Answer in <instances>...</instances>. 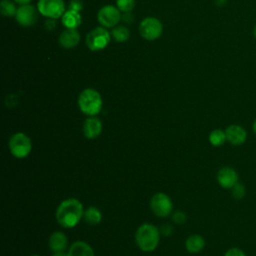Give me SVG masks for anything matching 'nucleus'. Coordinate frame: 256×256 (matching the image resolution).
<instances>
[{
	"label": "nucleus",
	"mask_w": 256,
	"mask_h": 256,
	"mask_svg": "<svg viewBox=\"0 0 256 256\" xmlns=\"http://www.w3.org/2000/svg\"><path fill=\"white\" fill-rule=\"evenodd\" d=\"M83 214L84 208L82 203L76 198H68L58 205L55 217L60 226L73 228L80 222Z\"/></svg>",
	"instance_id": "obj_1"
},
{
	"label": "nucleus",
	"mask_w": 256,
	"mask_h": 256,
	"mask_svg": "<svg viewBox=\"0 0 256 256\" xmlns=\"http://www.w3.org/2000/svg\"><path fill=\"white\" fill-rule=\"evenodd\" d=\"M160 241V230L153 224L144 223L138 227L135 233V242L138 248L144 252L154 251Z\"/></svg>",
	"instance_id": "obj_2"
},
{
	"label": "nucleus",
	"mask_w": 256,
	"mask_h": 256,
	"mask_svg": "<svg viewBox=\"0 0 256 256\" xmlns=\"http://www.w3.org/2000/svg\"><path fill=\"white\" fill-rule=\"evenodd\" d=\"M78 107L87 116H96L103 107V100L98 91L86 88L78 96Z\"/></svg>",
	"instance_id": "obj_3"
},
{
	"label": "nucleus",
	"mask_w": 256,
	"mask_h": 256,
	"mask_svg": "<svg viewBox=\"0 0 256 256\" xmlns=\"http://www.w3.org/2000/svg\"><path fill=\"white\" fill-rule=\"evenodd\" d=\"M11 154L17 159L26 158L32 151V141L28 135L23 132L13 134L8 142Z\"/></svg>",
	"instance_id": "obj_4"
},
{
	"label": "nucleus",
	"mask_w": 256,
	"mask_h": 256,
	"mask_svg": "<svg viewBox=\"0 0 256 256\" xmlns=\"http://www.w3.org/2000/svg\"><path fill=\"white\" fill-rule=\"evenodd\" d=\"M111 39L109 31L103 27L92 29L86 36V45L91 51H100L107 47Z\"/></svg>",
	"instance_id": "obj_5"
},
{
	"label": "nucleus",
	"mask_w": 256,
	"mask_h": 256,
	"mask_svg": "<svg viewBox=\"0 0 256 256\" xmlns=\"http://www.w3.org/2000/svg\"><path fill=\"white\" fill-rule=\"evenodd\" d=\"M150 208L156 216L165 218L171 214L173 210V203L166 193L158 192L152 196L150 200Z\"/></svg>",
	"instance_id": "obj_6"
},
{
	"label": "nucleus",
	"mask_w": 256,
	"mask_h": 256,
	"mask_svg": "<svg viewBox=\"0 0 256 256\" xmlns=\"http://www.w3.org/2000/svg\"><path fill=\"white\" fill-rule=\"evenodd\" d=\"M37 9L41 15L51 19L61 18L66 11L63 0H39Z\"/></svg>",
	"instance_id": "obj_7"
},
{
	"label": "nucleus",
	"mask_w": 256,
	"mask_h": 256,
	"mask_svg": "<svg viewBox=\"0 0 256 256\" xmlns=\"http://www.w3.org/2000/svg\"><path fill=\"white\" fill-rule=\"evenodd\" d=\"M162 23L155 17H147L143 19L139 25L140 35L148 41H153L159 38L162 34Z\"/></svg>",
	"instance_id": "obj_8"
},
{
	"label": "nucleus",
	"mask_w": 256,
	"mask_h": 256,
	"mask_svg": "<svg viewBox=\"0 0 256 256\" xmlns=\"http://www.w3.org/2000/svg\"><path fill=\"white\" fill-rule=\"evenodd\" d=\"M121 11L113 5L103 6L97 14L98 22L105 28L115 27L121 20Z\"/></svg>",
	"instance_id": "obj_9"
},
{
	"label": "nucleus",
	"mask_w": 256,
	"mask_h": 256,
	"mask_svg": "<svg viewBox=\"0 0 256 256\" xmlns=\"http://www.w3.org/2000/svg\"><path fill=\"white\" fill-rule=\"evenodd\" d=\"M37 11L33 5L31 4H25L18 7L15 18L17 22L24 27H30L33 26L37 21Z\"/></svg>",
	"instance_id": "obj_10"
},
{
	"label": "nucleus",
	"mask_w": 256,
	"mask_h": 256,
	"mask_svg": "<svg viewBox=\"0 0 256 256\" xmlns=\"http://www.w3.org/2000/svg\"><path fill=\"white\" fill-rule=\"evenodd\" d=\"M217 182L224 189H231L238 182V174L231 167H222L217 172Z\"/></svg>",
	"instance_id": "obj_11"
},
{
	"label": "nucleus",
	"mask_w": 256,
	"mask_h": 256,
	"mask_svg": "<svg viewBox=\"0 0 256 256\" xmlns=\"http://www.w3.org/2000/svg\"><path fill=\"white\" fill-rule=\"evenodd\" d=\"M225 134H226L227 141L234 146L242 145L247 138L246 130L242 126L237 124L229 125L225 129Z\"/></svg>",
	"instance_id": "obj_12"
},
{
	"label": "nucleus",
	"mask_w": 256,
	"mask_h": 256,
	"mask_svg": "<svg viewBox=\"0 0 256 256\" xmlns=\"http://www.w3.org/2000/svg\"><path fill=\"white\" fill-rule=\"evenodd\" d=\"M102 132V122L96 116H89L83 124V134L87 139H95Z\"/></svg>",
	"instance_id": "obj_13"
},
{
	"label": "nucleus",
	"mask_w": 256,
	"mask_h": 256,
	"mask_svg": "<svg viewBox=\"0 0 256 256\" xmlns=\"http://www.w3.org/2000/svg\"><path fill=\"white\" fill-rule=\"evenodd\" d=\"M80 42V34L76 29H66L59 36V43L63 48L71 49Z\"/></svg>",
	"instance_id": "obj_14"
},
{
	"label": "nucleus",
	"mask_w": 256,
	"mask_h": 256,
	"mask_svg": "<svg viewBox=\"0 0 256 256\" xmlns=\"http://www.w3.org/2000/svg\"><path fill=\"white\" fill-rule=\"evenodd\" d=\"M48 245L53 252H62L68 245L67 236L61 231H55L50 235Z\"/></svg>",
	"instance_id": "obj_15"
},
{
	"label": "nucleus",
	"mask_w": 256,
	"mask_h": 256,
	"mask_svg": "<svg viewBox=\"0 0 256 256\" xmlns=\"http://www.w3.org/2000/svg\"><path fill=\"white\" fill-rule=\"evenodd\" d=\"M68 256H95L92 247L84 241H75L69 247Z\"/></svg>",
	"instance_id": "obj_16"
},
{
	"label": "nucleus",
	"mask_w": 256,
	"mask_h": 256,
	"mask_svg": "<svg viewBox=\"0 0 256 256\" xmlns=\"http://www.w3.org/2000/svg\"><path fill=\"white\" fill-rule=\"evenodd\" d=\"M61 21L63 26L66 27V29H76L80 26L82 22V18L80 15V12L74 11V10H66L63 16L61 17Z\"/></svg>",
	"instance_id": "obj_17"
},
{
	"label": "nucleus",
	"mask_w": 256,
	"mask_h": 256,
	"mask_svg": "<svg viewBox=\"0 0 256 256\" xmlns=\"http://www.w3.org/2000/svg\"><path fill=\"white\" fill-rule=\"evenodd\" d=\"M204 246H205V240L201 235H198V234L190 235L185 242L186 250L192 254L201 252Z\"/></svg>",
	"instance_id": "obj_18"
},
{
	"label": "nucleus",
	"mask_w": 256,
	"mask_h": 256,
	"mask_svg": "<svg viewBox=\"0 0 256 256\" xmlns=\"http://www.w3.org/2000/svg\"><path fill=\"white\" fill-rule=\"evenodd\" d=\"M83 218L86 223L90 225H97L102 220V213L98 208L94 206H90L86 210H84Z\"/></svg>",
	"instance_id": "obj_19"
},
{
	"label": "nucleus",
	"mask_w": 256,
	"mask_h": 256,
	"mask_svg": "<svg viewBox=\"0 0 256 256\" xmlns=\"http://www.w3.org/2000/svg\"><path fill=\"white\" fill-rule=\"evenodd\" d=\"M112 37L117 42H125L130 37L129 29L124 25H116L112 29Z\"/></svg>",
	"instance_id": "obj_20"
},
{
	"label": "nucleus",
	"mask_w": 256,
	"mask_h": 256,
	"mask_svg": "<svg viewBox=\"0 0 256 256\" xmlns=\"http://www.w3.org/2000/svg\"><path fill=\"white\" fill-rule=\"evenodd\" d=\"M208 140H209L210 144L215 146V147L223 145L225 143V141H227L225 131H223L221 129H214V130H212L210 132V134H209Z\"/></svg>",
	"instance_id": "obj_21"
},
{
	"label": "nucleus",
	"mask_w": 256,
	"mask_h": 256,
	"mask_svg": "<svg viewBox=\"0 0 256 256\" xmlns=\"http://www.w3.org/2000/svg\"><path fill=\"white\" fill-rule=\"evenodd\" d=\"M17 9L15 4L10 0H2L0 3V12L5 17L15 16Z\"/></svg>",
	"instance_id": "obj_22"
},
{
	"label": "nucleus",
	"mask_w": 256,
	"mask_h": 256,
	"mask_svg": "<svg viewBox=\"0 0 256 256\" xmlns=\"http://www.w3.org/2000/svg\"><path fill=\"white\" fill-rule=\"evenodd\" d=\"M116 7L123 13L131 12L135 7V0H116Z\"/></svg>",
	"instance_id": "obj_23"
},
{
	"label": "nucleus",
	"mask_w": 256,
	"mask_h": 256,
	"mask_svg": "<svg viewBox=\"0 0 256 256\" xmlns=\"http://www.w3.org/2000/svg\"><path fill=\"white\" fill-rule=\"evenodd\" d=\"M232 195L235 199H242L245 196V187L241 183H236L232 188Z\"/></svg>",
	"instance_id": "obj_24"
},
{
	"label": "nucleus",
	"mask_w": 256,
	"mask_h": 256,
	"mask_svg": "<svg viewBox=\"0 0 256 256\" xmlns=\"http://www.w3.org/2000/svg\"><path fill=\"white\" fill-rule=\"evenodd\" d=\"M186 215L182 212V211H175L172 214V220L176 223V224H183L186 222Z\"/></svg>",
	"instance_id": "obj_25"
},
{
	"label": "nucleus",
	"mask_w": 256,
	"mask_h": 256,
	"mask_svg": "<svg viewBox=\"0 0 256 256\" xmlns=\"http://www.w3.org/2000/svg\"><path fill=\"white\" fill-rule=\"evenodd\" d=\"M82 8H83L82 0H70L69 5H68V9L80 12L82 10Z\"/></svg>",
	"instance_id": "obj_26"
},
{
	"label": "nucleus",
	"mask_w": 256,
	"mask_h": 256,
	"mask_svg": "<svg viewBox=\"0 0 256 256\" xmlns=\"http://www.w3.org/2000/svg\"><path fill=\"white\" fill-rule=\"evenodd\" d=\"M224 256H246V254H245V252H244L243 250H241L240 248L234 247V248L228 249V250L225 252Z\"/></svg>",
	"instance_id": "obj_27"
},
{
	"label": "nucleus",
	"mask_w": 256,
	"mask_h": 256,
	"mask_svg": "<svg viewBox=\"0 0 256 256\" xmlns=\"http://www.w3.org/2000/svg\"><path fill=\"white\" fill-rule=\"evenodd\" d=\"M160 232H161L163 235H165V236H169V235H171L172 232H173V227H172L171 225H169V224H164L163 226H161Z\"/></svg>",
	"instance_id": "obj_28"
},
{
	"label": "nucleus",
	"mask_w": 256,
	"mask_h": 256,
	"mask_svg": "<svg viewBox=\"0 0 256 256\" xmlns=\"http://www.w3.org/2000/svg\"><path fill=\"white\" fill-rule=\"evenodd\" d=\"M55 20L56 19H51V18H48V20L45 22V27L47 30L51 31L53 30L55 27H56V24H55Z\"/></svg>",
	"instance_id": "obj_29"
},
{
	"label": "nucleus",
	"mask_w": 256,
	"mask_h": 256,
	"mask_svg": "<svg viewBox=\"0 0 256 256\" xmlns=\"http://www.w3.org/2000/svg\"><path fill=\"white\" fill-rule=\"evenodd\" d=\"M121 19H122L124 22H126V23H131V22L133 21V16H132L131 12H125V13L122 15Z\"/></svg>",
	"instance_id": "obj_30"
},
{
	"label": "nucleus",
	"mask_w": 256,
	"mask_h": 256,
	"mask_svg": "<svg viewBox=\"0 0 256 256\" xmlns=\"http://www.w3.org/2000/svg\"><path fill=\"white\" fill-rule=\"evenodd\" d=\"M32 0H14V2L20 4V5H25V4H29Z\"/></svg>",
	"instance_id": "obj_31"
},
{
	"label": "nucleus",
	"mask_w": 256,
	"mask_h": 256,
	"mask_svg": "<svg viewBox=\"0 0 256 256\" xmlns=\"http://www.w3.org/2000/svg\"><path fill=\"white\" fill-rule=\"evenodd\" d=\"M227 0H215V3L218 5V6H223L224 4H226Z\"/></svg>",
	"instance_id": "obj_32"
},
{
	"label": "nucleus",
	"mask_w": 256,
	"mask_h": 256,
	"mask_svg": "<svg viewBox=\"0 0 256 256\" xmlns=\"http://www.w3.org/2000/svg\"><path fill=\"white\" fill-rule=\"evenodd\" d=\"M52 256H68L67 253H64V251L62 252H54Z\"/></svg>",
	"instance_id": "obj_33"
},
{
	"label": "nucleus",
	"mask_w": 256,
	"mask_h": 256,
	"mask_svg": "<svg viewBox=\"0 0 256 256\" xmlns=\"http://www.w3.org/2000/svg\"><path fill=\"white\" fill-rule=\"evenodd\" d=\"M252 128H253V131H254V133H255V135H256V119H255V121L253 122Z\"/></svg>",
	"instance_id": "obj_34"
},
{
	"label": "nucleus",
	"mask_w": 256,
	"mask_h": 256,
	"mask_svg": "<svg viewBox=\"0 0 256 256\" xmlns=\"http://www.w3.org/2000/svg\"><path fill=\"white\" fill-rule=\"evenodd\" d=\"M253 35H254V37L256 38V25H255V27H254V30H253Z\"/></svg>",
	"instance_id": "obj_35"
},
{
	"label": "nucleus",
	"mask_w": 256,
	"mask_h": 256,
	"mask_svg": "<svg viewBox=\"0 0 256 256\" xmlns=\"http://www.w3.org/2000/svg\"><path fill=\"white\" fill-rule=\"evenodd\" d=\"M31 256H39V255H31Z\"/></svg>",
	"instance_id": "obj_36"
}]
</instances>
